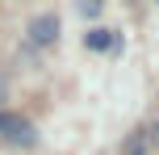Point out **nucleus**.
I'll use <instances>...</instances> for the list:
<instances>
[{
    "instance_id": "1",
    "label": "nucleus",
    "mask_w": 159,
    "mask_h": 155,
    "mask_svg": "<svg viewBox=\"0 0 159 155\" xmlns=\"http://www.w3.org/2000/svg\"><path fill=\"white\" fill-rule=\"evenodd\" d=\"M55 38H59V17L55 13H38L30 21V42L34 46H50Z\"/></svg>"
},
{
    "instance_id": "2",
    "label": "nucleus",
    "mask_w": 159,
    "mask_h": 155,
    "mask_svg": "<svg viewBox=\"0 0 159 155\" xmlns=\"http://www.w3.org/2000/svg\"><path fill=\"white\" fill-rule=\"evenodd\" d=\"M113 42H117V38H113V30H101V25H96V30H88L84 46H88V50H109Z\"/></svg>"
},
{
    "instance_id": "3",
    "label": "nucleus",
    "mask_w": 159,
    "mask_h": 155,
    "mask_svg": "<svg viewBox=\"0 0 159 155\" xmlns=\"http://www.w3.org/2000/svg\"><path fill=\"white\" fill-rule=\"evenodd\" d=\"M147 143H151V139H147V130H138L134 139H130V147H126V155H143V147H147Z\"/></svg>"
},
{
    "instance_id": "4",
    "label": "nucleus",
    "mask_w": 159,
    "mask_h": 155,
    "mask_svg": "<svg viewBox=\"0 0 159 155\" xmlns=\"http://www.w3.org/2000/svg\"><path fill=\"white\" fill-rule=\"evenodd\" d=\"M80 13H84V17H96V13H101V0H80Z\"/></svg>"
},
{
    "instance_id": "5",
    "label": "nucleus",
    "mask_w": 159,
    "mask_h": 155,
    "mask_svg": "<svg viewBox=\"0 0 159 155\" xmlns=\"http://www.w3.org/2000/svg\"><path fill=\"white\" fill-rule=\"evenodd\" d=\"M17 122H21V117H17V113H0V134H8V130H13Z\"/></svg>"
},
{
    "instance_id": "6",
    "label": "nucleus",
    "mask_w": 159,
    "mask_h": 155,
    "mask_svg": "<svg viewBox=\"0 0 159 155\" xmlns=\"http://www.w3.org/2000/svg\"><path fill=\"white\" fill-rule=\"evenodd\" d=\"M147 139H151V147H159V122L151 126V130H147Z\"/></svg>"
},
{
    "instance_id": "7",
    "label": "nucleus",
    "mask_w": 159,
    "mask_h": 155,
    "mask_svg": "<svg viewBox=\"0 0 159 155\" xmlns=\"http://www.w3.org/2000/svg\"><path fill=\"white\" fill-rule=\"evenodd\" d=\"M0 97H4V80H0Z\"/></svg>"
},
{
    "instance_id": "8",
    "label": "nucleus",
    "mask_w": 159,
    "mask_h": 155,
    "mask_svg": "<svg viewBox=\"0 0 159 155\" xmlns=\"http://www.w3.org/2000/svg\"><path fill=\"white\" fill-rule=\"evenodd\" d=\"M155 4H159V0H155Z\"/></svg>"
}]
</instances>
